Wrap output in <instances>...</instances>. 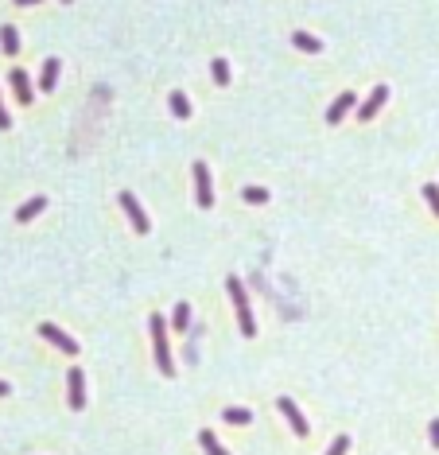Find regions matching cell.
Returning a JSON list of instances; mask_svg holds the SVG:
<instances>
[{"label":"cell","instance_id":"obj_9","mask_svg":"<svg viewBox=\"0 0 439 455\" xmlns=\"http://www.w3.org/2000/svg\"><path fill=\"white\" fill-rule=\"evenodd\" d=\"M280 413H284L288 417V424H292V432H296V436H308V420H303V413H299L296 408V401H292V397H280Z\"/></svg>","mask_w":439,"mask_h":455},{"label":"cell","instance_id":"obj_14","mask_svg":"<svg viewBox=\"0 0 439 455\" xmlns=\"http://www.w3.org/2000/svg\"><path fill=\"white\" fill-rule=\"evenodd\" d=\"M199 443H202V452H206V455H229L226 447L218 443V436H214V432H199Z\"/></svg>","mask_w":439,"mask_h":455},{"label":"cell","instance_id":"obj_13","mask_svg":"<svg viewBox=\"0 0 439 455\" xmlns=\"http://www.w3.org/2000/svg\"><path fill=\"white\" fill-rule=\"evenodd\" d=\"M43 206H47V199H43V195H36V199H27V203L20 206V210H16V222H32V218H36L39 210H43Z\"/></svg>","mask_w":439,"mask_h":455},{"label":"cell","instance_id":"obj_4","mask_svg":"<svg viewBox=\"0 0 439 455\" xmlns=\"http://www.w3.org/2000/svg\"><path fill=\"white\" fill-rule=\"evenodd\" d=\"M121 206H125V214H129V222H132L136 234H148V230H152V226H148V214H144L140 203H136V195L125 191V195H121Z\"/></svg>","mask_w":439,"mask_h":455},{"label":"cell","instance_id":"obj_12","mask_svg":"<svg viewBox=\"0 0 439 455\" xmlns=\"http://www.w3.org/2000/svg\"><path fill=\"white\" fill-rule=\"evenodd\" d=\"M0 51H4V55H20V36H16V27L12 24H4L0 27Z\"/></svg>","mask_w":439,"mask_h":455},{"label":"cell","instance_id":"obj_17","mask_svg":"<svg viewBox=\"0 0 439 455\" xmlns=\"http://www.w3.org/2000/svg\"><path fill=\"white\" fill-rule=\"evenodd\" d=\"M187 323H190V308H187V299H183V304H175V315H171V327H175V331H187Z\"/></svg>","mask_w":439,"mask_h":455},{"label":"cell","instance_id":"obj_8","mask_svg":"<svg viewBox=\"0 0 439 455\" xmlns=\"http://www.w3.org/2000/svg\"><path fill=\"white\" fill-rule=\"evenodd\" d=\"M66 389H71V408L78 413V408L86 405V378H82V370H78V366L66 373Z\"/></svg>","mask_w":439,"mask_h":455},{"label":"cell","instance_id":"obj_16","mask_svg":"<svg viewBox=\"0 0 439 455\" xmlns=\"http://www.w3.org/2000/svg\"><path fill=\"white\" fill-rule=\"evenodd\" d=\"M292 43H296L299 51H311V55H315V51H323V43L315 36H308V32H296V36H292Z\"/></svg>","mask_w":439,"mask_h":455},{"label":"cell","instance_id":"obj_6","mask_svg":"<svg viewBox=\"0 0 439 455\" xmlns=\"http://www.w3.org/2000/svg\"><path fill=\"white\" fill-rule=\"evenodd\" d=\"M39 335L47 339V343H55V347L62 350V354H78V343H74L66 331H59L55 323H39Z\"/></svg>","mask_w":439,"mask_h":455},{"label":"cell","instance_id":"obj_1","mask_svg":"<svg viewBox=\"0 0 439 455\" xmlns=\"http://www.w3.org/2000/svg\"><path fill=\"white\" fill-rule=\"evenodd\" d=\"M148 327H152L155 366H160V373H164V378H171V373H175V362H171V347H167V323H164V315H152V319H148Z\"/></svg>","mask_w":439,"mask_h":455},{"label":"cell","instance_id":"obj_10","mask_svg":"<svg viewBox=\"0 0 439 455\" xmlns=\"http://www.w3.org/2000/svg\"><path fill=\"white\" fill-rule=\"evenodd\" d=\"M8 82H12V90H16V101H20V106H32V78H27L24 71H12Z\"/></svg>","mask_w":439,"mask_h":455},{"label":"cell","instance_id":"obj_15","mask_svg":"<svg viewBox=\"0 0 439 455\" xmlns=\"http://www.w3.org/2000/svg\"><path fill=\"white\" fill-rule=\"evenodd\" d=\"M171 113H175L179 121L190 117V101H187V94H183V90H175V94H171Z\"/></svg>","mask_w":439,"mask_h":455},{"label":"cell","instance_id":"obj_26","mask_svg":"<svg viewBox=\"0 0 439 455\" xmlns=\"http://www.w3.org/2000/svg\"><path fill=\"white\" fill-rule=\"evenodd\" d=\"M16 4H20V8H24V4H39V0H16Z\"/></svg>","mask_w":439,"mask_h":455},{"label":"cell","instance_id":"obj_3","mask_svg":"<svg viewBox=\"0 0 439 455\" xmlns=\"http://www.w3.org/2000/svg\"><path fill=\"white\" fill-rule=\"evenodd\" d=\"M195 199H199V206H214V191H210V168L206 164H195Z\"/></svg>","mask_w":439,"mask_h":455},{"label":"cell","instance_id":"obj_19","mask_svg":"<svg viewBox=\"0 0 439 455\" xmlns=\"http://www.w3.org/2000/svg\"><path fill=\"white\" fill-rule=\"evenodd\" d=\"M222 417H226L229 424H249V420H253V413H249V408H238V405H234V408H226Z\"/></svg>","mask_w":439,"mask_h":455},{"label":"cell","instance_id":"obj_5","mask_svg":"<svg viewBox=\"0 0 439 455\" xmlns=\"http://www.w3.org/2000/svg\"><path fill=\"white\" fill-rule=\"evenodd\" d=\"M385 97H389V86L377 82V86H373V94H369L366 101L358 106V121H373V113H377V109L385 106Z\"/></svg>","mask_w":439,"mask_h":455},{"label":"cell","instance_id":"obj_22","mask_svg":"<svg viewBox=\"0 0 439 455\" xmlns=\"http://www.w3.org/2000/svg\"><path fill=\"white\" fill-rule=\"evenodd\" d=\"M346 452H350V440H346V436H338V440L331 443V452H327V455H346Z\"/></svg>","mask_w":439,"mask_h":455},{"label":"cell","instance_id":"obj_7","mask_svg":"<svg viewBox=\"0 0 439 455\" xmlns=\"http://www.w3.org/2000/svg\"><path fill=\"white\" fill-rule=\"evenodd\" d=\"M358 106V97H354V90H342V94L331 101V109H327V125H338V121L350 113V109Z\"/></svg>","mask_w":439,"mask_h":455},{"label":"cell","instance_id":"obj_24","mask_svg":"<svg viewBox=\"0 0 439 455\" xmlns=\"http://www.w3.org/2000/svg\"><path fill=\"white\" fill-rule=\"evenodd\" d=\"M12 125V117H8V109H4V101H0V129H8Z\"/></svg>","mask_w":439,"mask_h":455},{"label":"cell","instance_id":"obj_20","mask_svg":"<svg viewBox=\"0 0 439 455\" xmlns=\"http://www.w3.org/2000/svg\"><path fill=\"white\" fill-rule=\"evenodd\" d=\"M424 199H427V206H431L436 218H439V187H436V183H424Z\"/></svg>","mask_w":439,"mask_h":455},{"label":"cell","instance_id":"obj_27","mask_svg":"<svg viewBox=\"0 0 439 455\" xmlns=\"http://www.w3.org/2000/svg\"><path fill=\"white\" fill-rule=\"evenodd\" d=\"M62 4H71V0H62Z\"/></svg>","mask_w":439,"mask_h":455},{"label":"cell","instance_id":"obj_23","mask_svg":"<svg viewBox=\"0 0 439 455\" xmlns=\"http://www.w3.org/2000/svg\"><path fill=\"white\" fill-rule=\"evenodd\" d=\"M427 436H431V443L439 447V420H431V424H427Z\"/></svg>","mask_w":439,"mask_h":455},{"label":"cell","instance_id":"obj_11","mask_svg":"<svg viewBox=\"0 0 439 455\" xmlns=\"http://www.w3.org/2000/svg\"><path fill=\"white\" fill-rule=\"evenodd\" d=\"M55 86H59V59H47V62H43V74H39V90L51 94Z\"/></svg>","mask_w":439,"mask_h":455},{"label":"cell","instance_id":"obj_21","mask_svg":"<svg viewBox=\"0 0 439 455\" xmlns=\"http://www.w3.org/2000/svg\"><path fill=\"white\" fill-rule=\"evenodd\" d=\"M245 203H268V191H264V187H245Z\"/></svg>","mask_w":439,"mask_h":455},{"label":"cell","instance_id":"obj_2","mask_svg":"<svg viewBox=\"0 0 439 455\" xmlns=\"http://www.w3.org/2000/svg\"><path fill=\"white\" fill-rule=\"evenodd\" d=\"M226 288H229V299H234V308H238L241 335H245V339H253V335H257V319H253V312H249V296H245V284H241L238 276H229V280H226Z\"/></svg>","mask_w":439,"mask_h":455},{"label":"cell","instance_id":"obj_18","mask_svg":"<svg viewBox=\"0 0 439 455\" xmlns=\"http://www.w3.org/2000/svg\"><path fill=\"white\" fill-rule=\"evenodd\" d=\"M210 74H214V82H218V86H229V62L226 59H214L210 62Z\"/></svg>","mask_w":439,"mask_h":455},{"label":"cell","instance_id":"obj_25","mask_svg":"<svg viewBox=\"0 0 439 455\" xmlns=\"http://www.w3.org/2000/svg\"><path fill=\"white\" fill-rule=\"evenodd\" d=\"M12 389H8V382H0V397H8Z\"/></svg>","mask_w":439,"mask_h":455}]
</instances>
